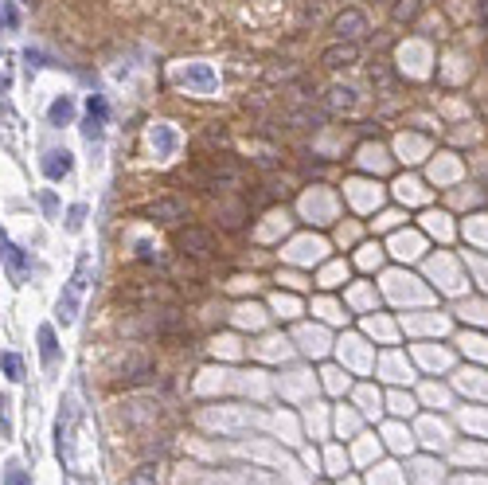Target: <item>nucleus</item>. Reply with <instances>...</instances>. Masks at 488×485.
<instances>
[{"label": "nucleus", "mask_w": 488, "mask_h": 485, "mask_svg": "<svg viewBox=\"0 0 488 485\" xmlns=\"http://www.w3.org/2000/svg\"><path fill=\"white\" fill-rule=\"evenodd\" d=\"M355 59H360V47H355V44L328 47V51H325V63L328 67H348V63H355Z\"/></svg>", "instance_id": "9d476101"}, {"label": "nucleus", "mask_w": 488, "mask_h": 485, "mask_svg": "<svg viewBox=\"0 0 488 485\" xmlns=\"http://www.w3.org/2000/svg\"><path fill=\"white\" fill-rule=\"evenodd\" d=\"M176 247H180L184 255H191V258H203V255L215 251V239H211L208 231H199V227H188V231L176 235Z\"/></svg>", "instance_id": "20e7f679"}, {"label": "nucleus", "mask_w": 488, "mask_h": 485, "mask_svg": "<svg viewBox=\"0 0 488 485\" xmlns=\"http://www.w3.org/2000/svg\"><path fill=\"white\" fill-rule=\"evenodd\" d=\"M180 200H156L153 208H149V215H153V220H176V215H180Z\"/></svg>", "instance_id": "9b49d317"}, {"label": "nucleus", "mask_w": 488, "mask_h": 485, "mask_svg": "<svg viewBox=\"0 0 488 485\" xmlns=\"http://www.w3.org/2000/svg\"><path fill=\"white\" fill-rule=\"evenodd\" d=\"M0 263L8 266L12 282H24V278L32 274V263H27V255L16 247V243H12L8 235H4V231H0Z\"/></svg>", "instance_id": "f03ea898"}, {"label": "nucleus", "mask_w": 488, "mask_h": 485, "mask_svg": "<svg viewBox=\"0 0 488 485\" xmlns=\"http://www.w3.org/2000/svg\"><path fill=\"white\" fill-rule=\"evenodd\" d=\"M0 368H4L8 380H24V360H20L16 352H4V357H0Z\"/></svg>", "instance_id": "f8f14e48"}, {"label": "nucleus", "mask_w": 488, "mask_h": 485, "mask_svg": "<svg viewBox=\"0 0 488 485\" xmlns=\"http://www.w3.org/2000/svg\"><path fill=\"white\" fill-rule=\"evenodd\" d=\"M176 83H180V86H203V91H211V86H215V71H211V67H203V63L184 67V71L176 74Z\"/></svg>", "instance_id": "39448f33"}, {"label": "nucleus", "mask_w": 488, "mask_h": 485, "mask_svg": "<svg viewBox=\"0 0 488 485\" xmlns=\"http://www.w3.org/2000/svg\"><path fill=\"white\" fill-rule=\"evenodd\" d=\"M106 118H109L106 98H102V94H90V98H86V121H82V133H86V141H98V138H102Z\"/></svg>", "instance_id": "7ed1b4c3"}, {"label": "nucleus", "mask_w": 488, "mask_h": 485, "mask_svg": "<svg viewBox=\"0 0 488 485\" xmlns=\"http://www.w3.org/2000/svg\"><path fill=\"white\" fill-rule=\"evenodd\" d=\"M418 12V0H402V4H395V20L402 24V20H414Z\"/></svg>", "instance_id": "dca6fc26"}, {"label": "nucleus", "mask_w": 488, "mask_h": 485, "mask_svg": "<svg viewBox=\"0 0 488 485\" xmlns=\"http://www.w3.org/2000/svg\"><path fill=\"white\" fill-rule=\"evenodd\" d=\"M0 28H4V32H16L20 28V12L12 8V0H0Z\"/></svg>", "instance_id": "ddd939ff"}, {"label": "nucleus", "mask_w": 488, "mask_h": 485, "mask_svg": "<svg viewBox=\"0 0 488 485\" xmlns=\"http://www.w3.org/2000/svg\"><path fill=\"white\" fill-rule=\"evenodd\" d=\"M71 114H74V98L71 94H59V98L51 102V110H47V121H51V126H67Z\"/></svg>", "instance_id": "1a4fd4ad"}, {"label": "nucleus", "mask_w": 488, "mask_h": 485, "mask_svg": "<svg viewBox=\"0 0 488 485\" xmlns=\"http://www.w3.org/2000/svg\"><path fill=\"white\" fill-rule=\"evenodd\" d=\"M332 106H355V94L348 86H336L332 91Z\"/></svg>", "instance_id": "f3484780"}, {"label": "nucleus", "mask_w": 488, "mask_h": 485, "mask_svg": "<svg viewBox=\"0 0 488 485\" xmlns=\"http://www.w3.org/2000/svg\"><path fill=\"white\" fill-rule=\"evenodd\" d=\"M43 173L51 176V180L67 176V173H71V153H67V149H47V157H43Z\"/></svg>", "instance_id": "0eeeda50"}, {"label": "nucleus", "mask_w": 488, "mask_h": 485, "mask_svg": "<svg viewBox=\"0 0 488 485\" xmlns=\"http://www.w3.org/2000/svg\"><path fill=\"white\" fill-rule=\"evenodd\" d=\"M4 485H27V474L20 466H8V474H4Z\"/></svg>", "instance_id": "a211bd4d"}, {"label": "nucleus", "mask_w": 488, "mask_h": 485, "mask_svg": "<svg viewBox=\"0 0 488 485\" xmlns=\"http://www.w3.org/2000/svg\"><path fill=\"white\" fill-rule=\"evenodd\" d=\"M82 220H86V208H82V204H74V208L67 211V231H79Z\"/></svg>", "instance_id": "2eb2a0df"}, {"label": "nucleus", "mask_w": 488, "mask_h": 485, "mask_svg": "<svg viewBox=\"0 0 488 485\" xmlns=\"http://www.w3.org/2000/svg\"><path fill=\"white\" fill-rule=\"evenodd\" d=\"M86 278H90V255H79L71 282H67L63 298H59V321H63V325H71V321H74V313H79L82 293H86Z\"/></svg>", "instance_id": "f257e3e1"}, {"label": "nucleus", "mask_w": 488, "mask_h": 485, "mask_svg": "<svg viewBox=\"0 0 488 485\" xmlns=\"http://www.w3.org/2000/svg\"><path fill=\"white\" fill-rule=\"evenodd\" d=\"M371 83L379 86V91H391V71L383 63H375V67H371Z\"/></svg>", "instance_id": "4468645a"}, {"label": "nucleus", "mask_w": 488, "mask_h": 485, "mask_svg": "<svg viewBox=\"0 0 488 485\" xmlns=\"http://www.w3.org/2000/svg\"><path fill=\"white\" fill-rule=\"evenodd\" d=\"M39 360L47 372H55V364H59V340H55L51 325H39Z\"/></svg>", "instance_id": "423d86ee"}, {"label": "nucleus", "mask_w": 488, "mask_h": 485, "mask_svg": "<svg viewBox=\"0 0 488 485\" xmlns=\"http://www.w3.org/2000/svg\"><path fill=\"white\" fill-rule=\"evenodd\" d=\"M137 258H141V263H156V255H153V243H137Z\"/></svg>", "instance_id": "6ab92c4d"}, {"label": "nucleus", "mask_w": 488, "mask_h": 485, "mask_svg": "<svg viewBox=\"0 0 488 485\" xmlns=\"http://www.w3.org/2000/svg\"><path fill=\"white\" fill-rule=\"evenodd\" d=\"M363 32H367V24H363V16L360 12H344L340 20H336V36H348V39H355V36H363Z\"/></svg>", "instance_id": "6e6552de"}]
</instances>
